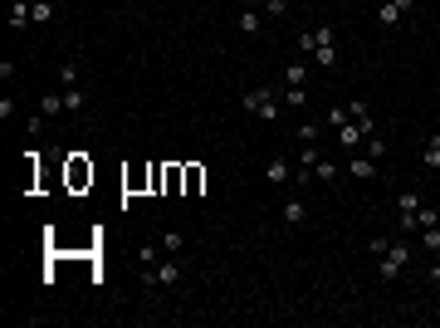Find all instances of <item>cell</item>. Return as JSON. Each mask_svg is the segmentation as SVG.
Masks as SVG:
<instances>
[{"instance_id":"cb8c5ba5","label":"cell","mask_w":440,"mask_h":328,"mask_svg":"<svg viewBox=\"0 0 440 328\" xmlns=\"http://www.w3.org/2000/svg\"><path fill=\"white\" fill-rule=\"evenodd\" d=\"M54 20V0H34V25H49Z\"/></svg>"},{"instance_id":"4316f807","label":"cell","mask_w":440,"mask_h":328,"mask_svg":"<svg viewBox=\"0 0 440 328\" xmlns=\"http://www.w3.org/2000/svg\"><path fill=\"white\" fill-rule=\"evenodd\" d=\"M328 123H333V128H343V123H352V118H348V103H338V108H328Z\"/></svg>"},{"instance_id":"ba28073f","label":"cell","mask_w":440,"mask_h":328,"mask_svg":"<svg viewBox=\"0 0 440 328\" xmlns=\"http://www.w3.org/2000/svg\"><path fill=\"white\" fill-rule=\"evenodd\" d=\"M264 20H269V15H264L259 6H245L235 25H240V35H259V30H264Z\"/></svg>"},{"instance_id":"ac0fdd59","label":"cell","mask_w":440,"mask_h":328,"mask_svg":"<svg viewBox=\"0 0 440 328\" xmlns=\"http://www.w3.org/2000/svg\"><path fill=\"white\" fill-rule=\"evenodd\" d=\"M430 226H440V211H430V206L421 201V211H416V235H421V231H430Z\"/></svg>"},{"instance_id":"603a6c76","label":"cell","mask_w":440,"mask_h":328,"mask_svg":"<svg viewBox=\"0 0 440 328\" xmlns=\"http://www.w3.org/2000/svg\"><path fill=\"white\" fill-rule=\"evenodd\" d=\"M161 250H167V255H181V250H186V235L167 231V235H161Z\"/></svg>"},{"instance_id":"9a60e30c","label":"cell","mask_w":440,"mask_h":328,"mask_svg":"<svg viewBox=\"0 0 440 328\" xmlns=\"http://www.w3.org/2000/svg\"><path fill=\"white\" fill-rule=\"evenodd\" d=\"M83 103H88V93H83V84H74V88H64V108H69V113H83Z\"/></svg>"},{"instance_id":"3957f363","label":"cell","mask_w":440,"mask_h":328,"mask_svg":"<svg viewBox=\"0 0 440 328\" xmlns=\"http://www.w3.org/2000/svg\"><path fill=\"white\" fill-rule=\"evenodd\" d=\"M406 264H411V245H406V240H392L387 250L377 255V280L392 284L397 275H406Z\"/></svg>"},{"instance_id":"6da1fadb","label":"cell","mask_w":440,"mask_h":328,"mask_svg":"<svg viewBox=\"0 0 440 328\" xmlns=\"http://www.w3.org/2000/svg\"><path fill=\"white\" fill-rule=\"evenodd\" d=\"M299 49L308 54L313 69H338V35L328 30V25H323V30H303V35H299Z\"/></svg>"},{"instance_id":"7a4b0ae2","label":"cell","mask_w":440,"mask_h":328,"mask_svg":"<svg viewBox=\"0 0 440 328\" xmlns=\"http://www.w3.org/2000/svg\"><path fill=\"white\" fill-rule=\"evenodd\" d=\"M279 84H259V88H245V113H254V118H264V123H274L279 118Z\"/></svg>"},{"instance_id":"8fae6325","label":"cell","mask_w":440,"mask_h":328,"mask_svg":"<svg viewBox=\"0 0 440 328\" xmlns=\"http://www.w3.org/2000/svg\"><path fill=\"white\" fill-rule=\"evenodd\" d=\"M421 167H426V172H440V133L426 137V147H421Z\"/></svg>"},{"instance_id":"277c9868","label":"cell","mask_w":440,"mask_h":328,"mask_svg":"<svg viewBox=\"0 0 440 328\" xmlns=\"http://www.w3.org/2000/svg\"><path fill=\"white\" fill-rule=\"evenodd\" d=\"M181 275H186V269L177 264V255H167V260H157V264L142 269V284H147V289H177Z\"/></svg>"},{"instance_id":"d4e9b609","label":"cell","mask_w":440,"mask_h":328,"mask_svg":"<svg viewBox=\"0 0 440 328\" xmlns=\"http://www.w3.org/2000/svg\"><path fill=\"white\" fill-rule=\"evenodd\" d=\"M421 250H430V255L440 250V226H430V231H421Z\"/></svg>"},{"instance_id":"f546056e","label":"cell","mask_w":440,"mask_h":328,"mask_svg":"<svg viewBox=\"0 0 440 328\" xmlns=\"http://www.w3.org/2000/svg\"><path fill=\"white\" fill-rule=\"evenodd\" d=\"M245 6H259V0H245Z\"/></svg>"},{"instance_id":"8992f818","label":"cell","mask_w":440,"mask_h":328,"mask_svg":"<svg viewBox=\"0 0 440 328\" xmlns=\"http://www.w3.org/2000/svg\"><path fill=\"white\" fill-rule=\"evenodd\" d=\"M372 133H377L372 123H343V128H338V142H343V152H357Z\"/></svg>"},{"instance_id":"52a82bcc","label":"cell","mask_w":440,"mask_h":328,"mask_svg":"<svg viewBox=\"0 0 440 328\" xmlns=\"http://www.w3.org/2000/svg\"><path fill=\"white\" fill-rule=\"evenodd\" d=\"M6 15H10V25H15V30H30V25H34V0H10Z\"/></svg>"},{"instance_id":"ffe728a7","label":"cell","mask_w":440,"mask_h":328,"mask_svg":"<svg viewBox=\"0 0 440 328\" xmlns=\"http://www.w3.org/2000/svg\"><path fill=\"white\" fill-rule=\"evenodd\" d=\"M348 118H352V123H372V108H367L362 98H348Z\"/></svg>"},{"instance_id":"44dd1931","label":"cell","mask_w":440,"mask_h":328,"mask_svg":"<svg viewBox=\"0 0 440 328\" xmlns=\"http://www.w3.org/2000/svg\"><path fill=\"white\" fill-rule=\"evenodd\" d=\"M279 88H284V103L289 108H303L308 103V88H294V84H279Z\"/></svg>"},{"instance_id":"484cf974","label":"cell","mask_w":440,"mask_h":328,"mask_svg":"<svg viewBox=\"0 0 440 328\" xmlns=\"http://www.w3.org/2000/svg\"><path fill=\"white\" fill-rule=\"evenodd\" d=\"M367 157H372V162H377V157H387V137H377V133H372V137H367Z\"/></svg>"},{"instance_id":"f1b7e54d","label":"cell","mask_w":440,"mask_h":328,"mask_svg":"<svg viewBox=\"0 0 440 328\" xmlns=\"http://www.w3.org/2000/svg\"><path fill=\"white\" fill-rule=\"evenodd\" d=\"M299 142H318V123H303L299 128Z\"/></svg>"},{"instance_id":"7402d4cb","label":"cell","mask_w":440,"mask_h":328,"mask_svg":"<svg viewBox=\"0 0 440 328\" xmlns=\"http://www.w3.org/2000/svg\"><path fill=\"white\" fill-rule=\"evenodd\" d=\"M259 10H264L269 20H284V10H289V0H259Z\"/></svg>"},{"instance_id":"4fadbf2b","label":"cell","mask_w":440,"mask_h":328,"mask_svg":"<svg viewBox=\"0 0 440 328\" xmlns=\"http://www.w3.org/2000/svg\"><path fill=\"white\" fill-rule=\"evenodd\" d=\"M348 172H352L357 182H372V177H377V162H372V157H348Z\"/></svg>"},{"instance_id":"d6986e66","label":"cell","mask_w":440,"mask_h":328,"mask_svg":"<svg viewBox=\"0 0 440 328\" xmlns=\"http://www.w3.org/2000/svg\"><path fill=\"white\" fill-rule=\"evenodd\" d=\"M313 182H338V167H333V162H328V157H318V167H313Z\"/></svg>"},{"instance_id":"30bf717a","label":"cell","mask_w":440,"mask_h":328,"mask_svg":"<svg viewBox=\"0 0 440 328\" xmlns=\"http://www.w3.org/2000/svg\"><path fill=\"white\" fill-rule=\"evenodd\" d=\"M289 177H294V162H284V157H274L269 167H264V182H269V186H284Z\"/></svg>"},{"instance_id":"5bb4252c","label":"cell","mask_w":440,"mask_h":328,"mask_svg":"<svg viewBox=\"0 0 440 328\" xmlns=\"http://www.w3.org/2000/svg\"><path fill=\"white\" fill-rule=\"evenodd\" d=\"M59 113H69V108H64V93H44V98H39V118H59Z\"/></svg>"},{"instance_id":"2e32d148","label":"cell","mask_w":440,"mask_h":328,"mask_svg":"<svg viewBox=\"0 0 440 328\" xmlns=\"http://www.w3.org/2000/svg\"><path fill=\"white\" fill-rule=\"evenodd\" d=\"M54 79H59V88H74V84H83V79H79V64H74V59H64Z\"/></svg>"},{"instance_id":"83f0119b","label":"cell","mask_w":440,"mask_h":328,"mask_svg":"<svg viewBox=\"0 0 440 328\" xmlns=\"http://www.w3.org/2000/svg\"><path fill=\"white\" fill-rule=\"evenodd\" d=\"M426 280L440 289V250H435V255H430V264H426Z\"/></svg>"},{"instance_id":"9c48e42d","label":"cell","mask_w":440,"mask_h":328,"mask_svg":"<svg viewBox=\"0 0 440 328\" xmlns=\"http://www.w3.org/2000/svg\"><path fill=\"white\" fill-rule=\"evenodd\" d=\"M284 226H308V201L303 196H289L284 201Z\"/></svg>"},{"instance_id":"e0dca14e","label":"cell","mask_w":440,"mask_h":328,"mask_svg":"<svg viewBox=\"0 0 440 328\" xmlns=\"http://www.w3.org/2000/svg\"><path fill=\"white\" fill-rule=\"evenodd\" d=\"M421 211V191H401V201H397V221L401 215H416Z\"/></svg>"},{"instance_id":"5b68a950","label":"cell","mask_w":440,"mask_h":328,"mask_svg":"<svg viewBox=\"0 0 440 328\" xmlns=\"http://www.w3.org/2000/svg\"><path fill=\"white\" fill-rule=\"evenodd\" d=\"M411 10H416V0H381L377 6V25H401Z\"/></svg>"},{"instance_id":"7c38bea8","label":"cell","mask_w":440,"mask_h":328,"mask_svg":"<svg viewBox=\"0 0 440 328\" xmlns=\"http://www.w3.org/2000/svg\"><path fill=\"white\" fill-rule=\"evenodd\" d=\"M279 84H294V88H308V64L303 59H294L284 74H279Z\"/></svg>"}]
</instances>
